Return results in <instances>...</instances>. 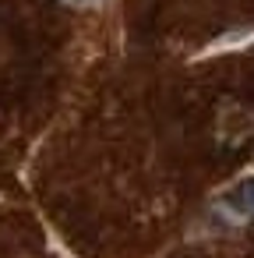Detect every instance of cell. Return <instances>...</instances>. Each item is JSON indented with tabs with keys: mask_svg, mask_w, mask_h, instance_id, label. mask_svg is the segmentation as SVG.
<instances>
[{
	"mask_svg": "<svg viewBox=\"0 0 254 258\" xmlns=\"http://www.w3.org/2000/svg\"><path fill=\"white\" fill-rule=\"evenodd\" d=\"M222 205H226L236 219H254V177L236 180V184L222 195Z\"/></svg>",
	"mask_w": 254,
	"mask_h": 258,
	"instance_id": "cell-1",
	"label": "cell"
}]
</instances>
